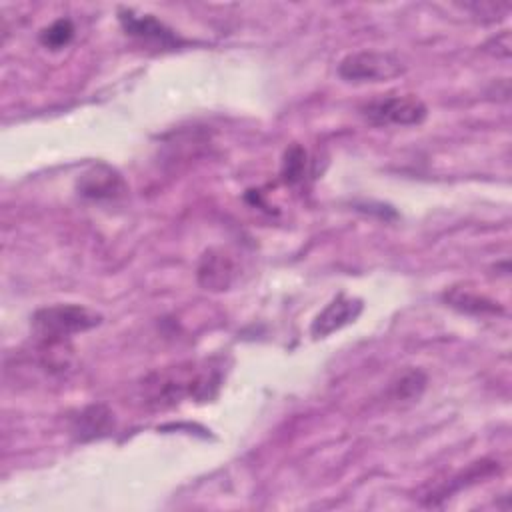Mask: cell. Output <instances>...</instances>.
<instances>
[{
	"label": "cell",
	"instance_id": "cell-1",
	"mask_svg": "<svg viewBox=\"0 0 512 512\" xmlns=\"http://www.w3.org/2000/svg\"><path fill=\"white\" fill-rule=\"evenodd\" d=\"M220 366L212 364H186L174 366L162 372H154L144 388L148 392V402L154 406H168L182 398L210 400L220 388Z\"/></svg>",
	"mask_w": 512,
	"mask_h": 512
},
{
	"label": "cell",
	"instance_id": "cell-2",
	"mask_svg": "<svg viewBox=\"0 0 512 512\" xmlns=\"http://www.w3.org/2000/svg\"><path fill=\"white\" fill-rule=\"evenodd\" d=\"M102 316L82 304H52L38 308L30 328L42 346L66 344L74 334L100 326Z\"/></svg>",
	"mask_w": 512,
	"mask_h": 512
},
{
	"label": "cell",
	"instance_id": "cell-3",
	"mask_svg": "<svg viewBox=\"0 0 512 512\" xmlns=\"http://www.w3.org/2000/svg\"><path fill=\"white\" fill-rule=\"evenodd\" d=\"M406 62L394 52L360 50L350 52L338 62V76L344 82H386L406 72Z\"/></svg>",
	"mask_w": 512,
	"mask_h": 512
},
{
	"label": "cell",
	"instance_id": "cell-4",
	"mask_svg": "<svg viewBox=\"0 0 512 512\" xmlns=\"http://www.w3.org/2000/svg\"><path fill=\"white\" fill-rule=\"evenodd\" d=\"M360 114L374 126H418L426 120L428 108L414 94H394L366 102Z\"/></svg>",
	"mask_w": 512,
	"mask_h": 512
},
{
	"label": "cell",
	"instance_id": "cell-5",
	"mask_svg": "<svg viewBox=\"0 0 512 512\" xmlns=\"http://www.w3.org/2000/svg\"><path fill=\"white\" fill-rule=\"evenodd\" d=\"M76 190L82 198L92 202H114L126 196L128 184L116 168L96 162L80 174Z\"/></svg>",
	"mask_w": 512,
	"mask_h": 512
},
{
	"label": "cell",
	"instance_id": "cell-6",
	"mask_svg": "<svg viewBox=\"0 0 512 512\" xmlns=\"http://www.w3.org/2000/svg\"><path fill=\"white\" fill-rule=\"evenodd\" d=\"M118 22L128 36L146 44H156L160 48H176L184 42L172 28H168L154 14H136L130 8H120Z\"/></svg>",
	"mask_w": 512,
	"mask_h": 512
},
{
	"label": "cell",
	"instance_id": "cell-7",
	"mask_svg": "<svg viewBox=\"0 0 512 512\" xmlns=\"http://www.w3.org/2000/svg\"><path fill=\"white\" fill-rule=\"evenodd\" d=\"M362 310L364 302L360 298L340 292L324 306V310H320V314H316L310 324V334L314 338H326L336 330L352 324L362 314Z\"/></svg>",
	"mask_w": 512,
	"mask_h": 512
},
{
	"label": "cell",
	"instance_id": "cell-8",
	"mask_svg": "<svg viewBox=\"0 0 512 512\" xmlns=\"http://www.w3.org/2000/svg\"><path fill=\"white\" fill-rule=\"evenodd\" d=\"M236 278V262L220 248H208L196 266V280L204 290L224 292Z\"/></svg>",
	"mask_w": 512,
	"mask_h": 512
},
{
	"label": "cell",
	"instance_id": "cell-9",
	"mask_svg": "<svg viewBox=\"0 0 512 512\" xmlns=\"http://www.w3.org/2000/svg\"><path fill=\"white\" fill-rule=\"evenodd\" d=\"M114 414L104 404H90L72 420V432L78 440H92L108 434L114 424Z\"/></svg>",
	"mask_w": 512,
	"mask_h": 512
},
{
	"label": "cell",
	"instance_id": "cell-10",
	"mask_svg": "<svg viewBox=\"0 0 512 512\" xmlns=\"http://www.w3.org/2000/svg\"><path fill=\"white\" fill-rule=\"evenodd\" d=\"M444 302L448 306H452L458 312L464 314H476V316H486V314H502L504 308L490 300L488 296H482L478 292H470L466 288L460 286H452L450 290H446L444 294Z\"/></svg>",
	"mask_w": 512,
	"mask_h": 512
},
{
	"label": "cell",
	"instance_id": "cell-11",
	"mask_svg": "<svg viewBox=\"0 0 512 512\" xmlns=\"http://www.w3.org/2000/svg\"><path fill=\"white\" fill-rule=\"evenodd\" d=\"M74 24L70 18H58L54 20L52 24H48L46 28L40 30L38 34V40L44 48H50V50H62L64 46H68L74 38Z\"/></svg>",
	"mask_w": 512,
	"mask_h": 512
},
{
	"label": "cell",
	"instance_id": "cell-12",
	"mask_svg": "<svg viewBox=\"0 0 512 512\" xmlns=\"http://www.w3.org/2000/svg\"><path fill=\"white\" fill-rule=\"evenodd\" d=\"M306 150L300 144H292L286 148L284 156H282V168H280V176L286 184H298L304 178L306 172Z\"/></svg>",
	"mask_w": 512,
	"mask_h": 512
},
{
	"label": "cell",
	"instance_id": "cell-13",
	"mask_svg": "<svg viewBox=\"0 0 512 512\" xmlns=\"http://www.w3.org/2000/svg\"><path fill=\"white\" fill-rule=\"evenodd\" d=\"M426 388V374L422 370H406L392 386L390 394L394 400H414Z\"/></svg>",
	"mask_w": 512,
	"mask_h": 512
},
{
	"label": "cell",
	"instance_id": "cell-14",
	"mask_svg": "<svg viewBox=\"0 0 512 512\" xmlns=\"http://www.w3.org/2000/svg\"><path fill=\"white\" fill-rule=\"evenodd\" d=\"M464 8L486 22L500 20L510 12V4H498V2H474V4H464Z\"/></svg>",
	"mask_w": 512,
	"mask_h": 512
},
{
	"label": "cell",
	"instance_id": "cell-15",
	"mask_svg": "<svg viewBox=\"0 0 512 512\" xmlns=\"http://www.w3.org/2000/svg\"><path fill=\"white\" fill-rule=\"evenodd\" d=\"M484 52L496 58H510V32L504 30L498 36H492L484 46Z\"/></svg>",
	"mask_w": 512,
	"mask_h": 512
}]
</instances>
